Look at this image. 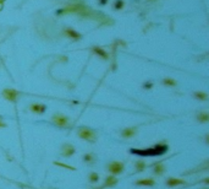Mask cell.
Masks as SVG:
<instances>
[{"label":"cell","instance_id":"1","mask_svg":"<svg viewBox=\"0 0 209 189\" xmlns=\"http://www.w3.org/2000/svg\"><path fill=\"white\" fill-rule=\"evenodd\" d=\"M169 150V146L165 144H157L152 149H144V150H139V149H131L130 152L133 155H138V156H162L164 154H166V151Z\"/></svg>","mask_w":209,"mask_h":189},{"label":"cell","instance_id":"2","mask_svg":"<svg viewBox=\"0 0 209 189\" xmlns=\"http://www.w3.org/2000/svg\"><path fill=\"white\" fill-rule=\"evenodd\" d=\"M78 136L81 139H85V140L89 141V143H94L96 139H97L96 133H94L93 130L88 129V128H81V129H78Z\"/></svg>","mask_w":209,"mask_h":189},{"label":"cell","instance_id":"3","mask_svg":"<svg viewBox=\"0 0 209 189\" xmlns=\"http://www.w3.org/2000/svg\"><path fill=\"white\" fill-rule=\"evenodd\" d=\"M124 171V163L122 162H111L109 165V172L111 175H119Z\"/></svg>","mask_w":209,"mask_h":189},{"label":"cell","instance_id":"4","mask_svg":"<svg viewBox=\"0 0 209 189\" xmlns=\"http://www.w3.org/2000/svg\"><path fill=\"white\" fill-rule=\"evenodd\" d=\"M61 151H62V155L65 156V157H70V156H72L75 154V147L70 144H65L62 146Z\"/></svg>","mask_w":209,"mask_h":189},{"label":"cell","instance_id":"5","mask_svg":"<svg viewBox=\"0 0 209 189\" xmlns=\"http://www.w3.org/2000/svg\"><path fill=\"white\" fill-rule=\"evenodd\" d=\"M53 120H54L55 124L60 125V127L68 125V119H66L65 117H62L61 114H56V116H54V117H53Z\"/></svg>","mask_w":209,"mask_h":189},{"label":"cell","instance_id":"6","mask_svg":"<svg viewBox=\"0 0 209 189\" xmlns=\"http://www.w3.org/2000/svg\"><path fill=\"white\" fill-rule=\"evenodd\" d=\"M183 183H185V180L179 179V178H169L166 180V185H169V187H176V185L183 184Z\"/></svg>","mask_w":209,"mask_h":189},{"label":"cell","instance_id":"7","mask_svg":"<svg viewBox=\"0 0 209 189\" xmlns=\"http://www.w3.org/2000/svg\"><path fill=\"white\" fill-rule=\"evenodd\" d=\"M138 185H146V187H152L154 185V179L152 178H146V179H139L136 182Z\"/></svg>","mask_w":209,"mask_h":189},{"label":"cell","instance_id":"8","mask_svg":"<svg viewBox=\"0 0 209 189\" xmlns=\"http://www.w3.org/2000/svg\"><path fill=\"white\" fill-rule=\"evenodd\" d=\"M135 133H136V129H135V128H127V129L122 130L121 135H122L124 138H131V136L135 135Z\"/></svg>","mask_w":209,"mask_h":189},{"label":"cell","instance_id":"9","mask_svg":"<svg viewBox=\"0 0 209 189\" xmlns=\"http://www.w3.org/2000/svg\"><path fill=\"white\" fill-rule=\"evenodd\" d=\"M4 96L6 98H9V100L14 101L16 98V91H12V90H6V91L4 92Z\"/></svg>","mask_w":209,"mask_h":189},{"label":"cell","instance_id":"10","mask_svg":"<svg viewBox=\"0 0 209 189\" xmlns=\"http://www.w3.org/2000/svg\"><path fill=\"white\" fill-rule=\"evenodd\" d=\"M31 109H32L33 112H36V113H42V112L45 111V107L42 106V104H34V106L31 107Z\"/></svg>","mask_w":209,"mask_h":189},{"label":"cell","instance_id":"11","mask_svg":"<svg viewBox=\"0 0 209 189\" xmlns=\"http://www.w3.org/2000/svg\"><path fill=\"white\" fill-rule=\"evenodd\" d=\"M163 172H164V165L160 163V162H158L155 165V167H154V173L155 175H162Z\"/></svg>","mask_w":209,"mask_h":189},{"label":"cell","instance_id":"12","mask_svg":"<svg viewBox=\"0 0 209 189\" xmlns=\"http://www.w3.org/2000/svg\"><path fill=\"white\" fill-rule=\"evenodd\" d=\"M116 182H118V179H116L114 176H111V177H109L106 179V182H105V187H111V185H115L116 184Z\"/></svg>","mask_w":209,"mask_h":189},{"label":"cell","instance_id":"13","mask_svg":"<svg viewBox=\"0 0 209 189\" xmlns=\"http://www.w3.org/2000/svg\"><path fill=\"white\" fill-rule=\"evenodd\" d=\"M144 167H146V165H144L143 161H137V162H136V171H137V172L143 171Z\"/></svg>","mask_w":209,"mask_h":189},{"label":"cell","instance_id":"14","mask_svg":"<svg viewBox=\"0 0 209 189\" xmlns=\"http://www.w3.org/2000/svg\"><path fill=\"white\" fill-rule=\"evenodd\" d=\"M89 180H90V182H97V180H98V175L97 173H92L90 176H89Z\"/></svg>","mask_w":209,"mask_h":189},{"label":"cell","instance_id":"15","mask_svg":"<svg viewBox=\"0 0 209 189\" xmlns=\"http://www.w3.org/2000/svg\"><path fill=\"white\" fill-rule=\"evenodd\" d=\"M85 160H86L87 162H92V161H93V156H92V154H88V155H86Z\"/></svg>","mask_w":209,"mask_h":189},{"label":"cell","instance_id":"16","mask_svg":"<svg viewBox=\"0 0 209 189\" xmlns=\"http://www.w3.org/2000/svg\"><path fill=\"white\" fill-rule=\"evenodd\" d=\"M165 84H169V85H175V83L172 80H165Z\"/></svg>","mask_w":209,"mask_h":189},{"label":"cell","instance_id":"17","mask_svg":"<svg viewBox=\"0 0 209 189\" xmlns=\"http://www.w3.org/2000/svg\"><path fill=\"white\" fill-rule=\"evenodd\" d=\"M198 119L204 122V120H207V119H208V117H207V116H202V117H198Z\"/></svg>","mask_w":209,"mask_h":189},{"label":"cell","instance_id":"18","mask_svg":"<svg viewBox=\"0 0 209 189\" xmlns=\"http://www.w3.org/2000/svg\"><path fill=\"white\" fill-rule=\"evenodd\" d=\"M1 127H5V124H4L3 122H0V128H1Z\"/></svg>","mask_w":209,"mask_h":189}]
</instances>
